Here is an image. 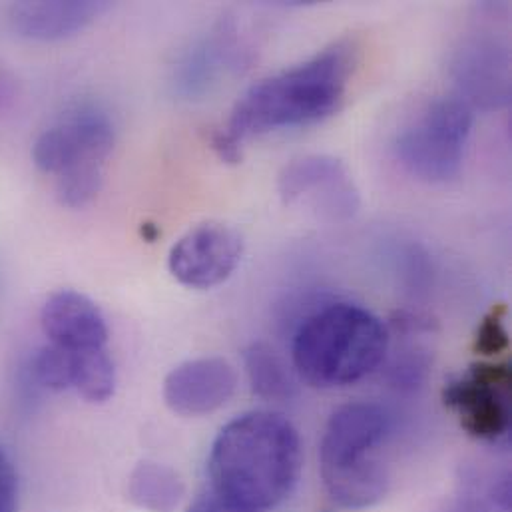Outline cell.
<instances>
[{
  "label": "cell",
  "mask_w": 512,
  "mask_h": 512,
  "mask_svg": "<svg viewBox=\"0 0 512 512\" xmlns=\"http://www.w3.org/2000/svg\"><path fill=\"white\" fill-rule=\"evenodd\" d=\"M357 64L351 40H339L313 58L254 84L234 106L222 132L214 136L218 156L236 164L244 144L281 130L317 124L339 110Z\"/></svg>",
  "instance_id": "1"
},
{
  "label": "cell",
  "mask_w": 512,
  "mask_h": 512,
  "mask_svg": "<svg viewBox=\"0 0 512 512\" xmlns=\"http://www.w3.org/2000/svg\"><path fill=\"white\" fill-rule=\"evenodd\" d=\"M299 473V433L273 411H252L230 421L208 457L212 493L259 512L281 505Z\"/></svg>",
  "instance_id": "2"
},
{
  "label": "cell",
  "mask_w": 512,
  "mask_h": 512,
  "mask_svg": "<svg viewBox=\"0 0 512 512\" xmlns=\"http://www.w3.org/2000/svg\"><path fill=\"white\" fill-rule=\"evenodd\" d=\"M389 331L369 309L331 303L311 313L295 331L291 359L313 387L341 389L359 383L385 361Z\"/></svg>",
  "instance_id": "3"
},
{
  "label": "cell",
  "mask_w": 512,
  "mask_h": 512,
  "mask_svg": "<svg viewBox=\"0 0 512 512\" xmlns=\"http://www.w3.org/2000/svg\"><path fill=\"white\" fill-rule=\"evenodd\" d=\"M389 433L391 417L375 403H349L329 417L319 443V471L337 507L363 511L385 499L391 481L381 449Z\"/></svg>",
  "instance_id": "4"
},
{
  "label": "cell",
  "mask_w": 512,
  "mask_h": 512,
  "mask_svg": "<svg viewBox=\"0 0 512 512\" xmlns=\"http://www.w3.org/2000/svg\"><path fill=\"white\" fill-rule=\"evenodd\" d=\"M114 148V126L96 108H80L44 130L32 148L38 170L56 178V196L68 208L88 206L100 192Z\"/></svg>",
  "instance_id": "5"
},
{
  "label": "cell",
  "mask_w": 512,
  "mask_h": 512,
  "mask_svg": "<svg viewBox=\"0 0 512 512\" xmlns=\"http://www.w3.org/2000/svg\"><path fill=\"white\" fill-rule=\"evenodd\" d=\"M475 116L461 96L433 100L395 140L399 164L415 178L445 184L459 176Z\"/></svg>",
  "instance_id": "6"
},
{
  "label": "cell",
  "mask_w": 512,
  "mask_h": 512,
  "mask_svg": "<svg viewBox=\"0 0 512 512\" xmlns=\"http://www.w3.org/2000/svg\"><path fill=\"white\" fill-rule=\"evenodd\" d=\"M443 401L461 427L479 441H501L512 423L511 363H475L447 383Z\"/></svg>",
  "instance_id": "7"
},
{
  "label": "cell",
  "mask_w": 512,
  "mask_h": 512,
  "mask_svg": "<svg viewBox=\"0 0 512 512\" xmlns=\"http://www.w3.org/2000/svg\"><path fill=\"white\" fill-rule=\"evenodd\" d=\"M285 206H303L331 222L351 220L361 206L359 190L347 166L327 154L291 160L277 178Z\"/></svg>",
  "instance_id": "8"
},
{
  "label": "cell",
  "mask_w": 512,
  "mask_h": 512,
  "mask_svg": "<svg viewBox=\"0 0 512 512\" xmlns=\"http://www.w3.org/2000/svg\"><path fill=\"white\" fill-rule=\"evenodd\" d=\"M244 256V236L230 224L206 222L182 236L168 257L170 273L186 287L224 283Z\"/></svg>",
  "instance_id": "9"
},
{
  "label": "cell",
  "mask_w": 512,
  "mask_h": 512,
  "mask_svg": "<svg viewBox=\"0 0 512 512\" xmlns=\"http://www.w3.org/2000/svg\"><path fill=\"white\" fill-rule=\"evenodd\" d=\"M236 385L238 375L226 359H190L168 373L164 401L174 413L184 417L210 415L232 399Z\"/></svg>",
  "instance_id": "10"
},
{
  "label": "cell",
  "mask_w": 512,
  "mask_h": 512,
  "mask_svg": "<svg viewBox=\"0 0 512 512\" xmlns=\"http://www.w3.org/2000/svg\"><path fill=\"white\" fill-rule=\"evenodd\" d=\"M511 58L505 46L493 38H471L455 56L453 74L461 98L473 106L501 108L511 98Z\"/></svg>",
  "instance_id": "11"
},
{
  "label": "cell",
  "mask_w": 512,
  "mask_h": 512,
  "mask_svg": "<svg viewBox=\"0 0 512 512\" xmlns=\"http://www.w3.org/2000/svg\"><path fill=\"white\" fill-rule=\"evenodd\" d=\"M48 341L66 351L104 349L108 327L98 305L84 293L62 289L52 293L40 311Z\"/></svg>",
  "instance_id": "12"
},
{
  "label": "cell",
  "mask_w": 512,
  "mask_h": 512,
  "mask_svg": "<svg viewBox=\"0 0 512 512\" xmlns=\"http://www.w3.org/2000/svg\"><path fill=\"white\" fill-rule=\"evenodd\" d=\"M106 8V2L92 0L18 2L10 8V26L24 38L54 42L84 30Z\"/></svg>",
  "instance_id": "13"
},
{
  "label": "cell",
  "mask_w": 512,
  "mask_h": 512,
  "mask_svg": "<svg viewBox=\"0 0 512 512\" xmlns=\"http://www.w3.org/2000/svg\"><path fill=\"white\" fill-rule=\"evenodd\" d=\"M186 493L184 481L168 465L140 463L128 479V499L142 511L174 512Z\"/></svg>",
  "instance_id": "14"
},
{
  "label": "cell",
  "mask_w": 512,
  "mask_h": 512,
  "mask_svg": "<svg viewBox=\"0 0 512 512\" xmlns=\"http://www.w3.org/2000/svg\"><path fill=\"white\" fill-rule=\"evenodd\" d=\"M246 373L257 397L265 401H289L295 383L283 359L265 343H252L244 353Z\"/></svg>",
  "instance_id": "15"
},
{
  "label": "cell",
  "mask_w": 512,
  "mask_h": 512,
  "mask_svg": "<svg viewBox=\"0 0 512 512\" xmlns=\"http://www.w3.org/2000/svg\"><path fill=\"white\" fill-rule=\"evenodd\" d=\"M72 387L88 403H106L116 391V367L108 349L68 351Z\"/></svg>",
  "instance_id": "16"
},
{
  "label": "cell",
  "mask_w": 512,
  "mask_h": 512,
  "mask_svg": "<svg viewBox=\"0 0 512 512\" xmlns=\"http://www.w3.org/2000/svg\"><path fill=\"white\" fill-rule=\"evenodd\" d=\"M30 381L46 391H68L72 387V363L70 353L56 345L40 347L28 361Z\"/></svg>",
  "instance_id": "17"
},
{
  "label": "cell",
  "mask_w": 512,
  "mask_h": 512,
  "mask_svg": "<svg viewBox=\"0 0 512 512\" xmlns=\"http://www.w3.org/2000/svg\"><path fill=\"white\" fill-rule=\"evenodd\" d=\"M507 309L505 305H497L493 307L483 321L477 327L475 333V351L483 357H495L501 355L509 349L511 339H509V331H507Z\"/></svg>",
  "instance_id": "18"
},
{
  "label": "cell",
  "mask_w": 512,
  "mask_h": 512,
  "mask_svg": "<svg viewBox=\"0 0 512 512\" xmlns=\"http://www.w3.org/2000/svg\"><path fill=\"white\" fill-rule=\"evenodd\" d=\"M0 512H18V475L0 447Z\"/></svg>",
  "instance_id": "19"
},
{
  "label": "cell",
  "mask_w": 512,
  "mask_h": 512,
  "mask_svg": "<svg viewBox=\"0 0 512 512\" xmlns=\"http://www.w3.org/2000/svg\"><path fill=\"white\" fill-rule=\"evenodd\" d=\"M188 512H259L254 509H248V507H242L234 501H228L216 493H208V495H202L200 499H196L192 503V507L188 509Z\"/></svg>",
  "instance_id": "20"
}]
</instances>
